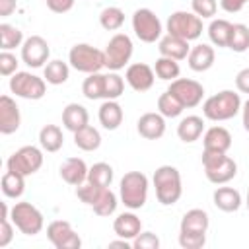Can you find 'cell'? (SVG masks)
Returning <instances> with one entry per match:
<instances>
[{
    "instance_id": "484cf974",
    "label": "cell",
    "mask_w": 249,
    "mask_h": 249,
    "mask_svg": "<svg viewBox=\"0 0 249 249\" xmlns=\"http://www.w3.org/2000/svg\"><path fill=\"white\" fill-rule=\"evenodd\" d=\"M89 123V113L84 105L80 103H68L62 111V124L66 130L70 132H76L80 130L82 126H86Z\"/></svg>"
},
{
    "instance_id": "11a10c76",
    "label": "cell",
    "mask_w": 249,
    "mask_h": 249,
    "mask_svg": "<svg viewBox=\"0 0 249 249\" xmlns=\"http://www.w3.org/2000/svg\"><path fill=\"white\" fill-rule=\"evenodd\" d=\"M245 204H247V208H249V189H247V196H245Z\"/></svg>"
},
{
    "instance_id": "9a60e30c",
    "label": "cell",
    "mask_w": 249,
    "mask_h": 249,
    "mask_svg": "<svg viewBox=\"0 0 249 249\" xmlns=\"http://www.w3.org/2000/svg\"><path fill=\"white\" fill-rule=\"evenodd\" d=\"M124 80L126 84L134 89V91H148L152 86H154V80H156V72L152 66L144 64V62H134L126 68L124 72Z\"/></svg>"
},
{
    "instance_id": "e575fe53",
    "label": "cell",
    "mask_w": 249,
    "mask_h": 249,
    "mask_svg": "<svg viewBox=\"0 0 249 249\" xmlns=\"http://www.w3.org/2000/svg\"><path fill=\"white\" fill-rule=\"evenodd\" d=\"M23 33L19 27L10 25V23H0V49L2 51H12L16 47L23 45Z\"/></svg>"
},
{
    "instance_id": "ba28073f",
    "label": "cell",
    "mask_w": 249,
    "mask_h": 249,
    "mask_svg": "<svg viewBox=\"0 0 249 249\" xmlns=\"http://www.w3.org/2000/svg\"><path fill=\"white\" fill-rule=\"evenodd\" d=\"M134 45L132 39L126 33H115L107 47H105V68H109L111 72H119L121 68H124L132 56Z\"/></svg>"
},
{
    "instance_id": "30bf717a",
    "label": "cell",
    "mask_w": 249,
    "mask_h": 249,
    "mask_svg": "<svg viewBox=\"0 0 249 249\" xmlns=\"http://www.w3.org/2000/svg\"><path fill=\"white\" fill-rule=\"evenodd\" d=\"M10 91L16 97L37 101L47 93V82L31 72H16L10 78Z\"/></svg>"
},
{
    "instance_id": "681fc988",
    "label": "cell",
    "mask_w": 249,
    "mask_h": 249,
    "mask_svg": "<svg viewBox=\"0 0 249 249\" xmlns=\"http://www.w3.org/2000/svg\"><path fill=\"white\" fill-rule=\"evenodd\" d=\"M235 88L239 93H247L249 95V68H243L237 72L235 76Z\"/></svg>"
},
{
    "instance_id": "f35d334b",
    "label": "cell",
    "mask_w": 249,
    "mask_h": 249,
    "mask_svg": "<svg viewBox=\"0 0 249 249\" xmlns=\"http://www.w3.org/2000/svg\"><path fill=\"white\" fill-rule=\"evenodd\" d=\"M228 49H231L233 53L249 51V27L245 23H233L231 25V35H230Z\"/></svg>"
},
{
    "instance_id": "db71d44e",
    "label": "cell",
    "mask_w": 249,
    "mask_h": 249,
    "mask_svg": "<svg viewBox=\"0 0 249 249\" xmlns=\"http://www.w3.org/2000/svg\"><path fill=\"white\" fill-rule=\"evenodd\" d=\"M109 247H124V249H130V247H132V241H130V239H123V237H121L119 241H111V243H109Z\"/></svg>"
},
{
    "instance_id": "5b68a950",
    "label": "cell",
    "mask_w": 249,
    "mask_h": 249,
    "mask_svg": "<svg viewBox=\"0 0 249 249\" xmlns=\"http://www.w3.org/2000/svg\"><path fill=\"white\" fill-rule=\"evenodd\" d=\"M68 62L78 72L93 74L105 68V53L88 43H76L68 53Z\"/></svg>"
},
{
    "instance_id": "f1b7e54d",
    "label": "cell",
    "mask_w": 249,
    "mask_h": 249,
    "mask_svg": "<svg viewBox=\"0 0 249 249\" xmlns=\"http://www.w3.org/2000/svg\"><path fill=\"white\" fill-rule=\"evenodd\" d=\"M74 144L84 152H93L101 146V134L95 126L86 124V126H82L80 130L74 132Z\"/></svg>"
},
{
    "instance_id": "2e32d148",
    "label": "cell",
    "mask_w": 249,
    "mask_h": 249,
    "mask_svg": "<svg viewBox=\"0 0 249 249\" xmlns=\"http://www.w3.org/2000/svg\"><path fill=\"white\" fill-rule=\"evenodd\" d=\"M21 124V115L16 99L10 95L0 97V132L2 134H14Z\"/></svg>"
},
{
    "instance_id": "ac0fdd59",
    "label": "cell",
    "mask_w": 249,
    "mask_h": 249,
    "mask_svg": "<svg viewBox=\"0 0 249 249\" xmlns=\"http://www.w3.org/2000/svg\"><path fill=\"white\" fill-rule=\"evenodd\" d=\"M136 130L146 140H160L165 134V117L161 113H144L136 123Z\"/></svg>"
},
{
    "instance_id": "52a82bcc",
    "label": "cell",
    "mask_w": 249,
    "mask_h": 249,
    "mask_svg": "<svg viewBox=\"0 0 249 249\" xmlns=\"http://www.w3.org/2000/svg\"><path fill=\"white\" fill-rule=\"evenodd\" d=\"M165 29H167L169 35L181 37L185 41H195L202 35V19L195 12L179 10V12H173L167 18Z\"/></svg>"
},
{
    "instance_id": "816d5d0a",
    "label": "cell",
    "mask_w": 249,
    "mask_h": 249,
    "mask_svg": "<svg viewBox=\"0 0 249 249\" xmlns=\"http://www.w3.org/2000/svg\"><path fill=\"white\" fill-rule=\"evenodd\" d=\"M16 10V0H0V18L12 16Z\"/></svg>"
},
{
    "instance_id": "d4e9b609",
    "label": "cell",
    "mask_w": 249,
    "mask_h": 249,
    "mask_svg": "<svg viewBox=\"0 0 249 249\" xmlns=\"http://www.w3.org/2000/svg\"><path fill=\"white\" fill-rule=\"evenodd\" d=\"M204 132V121L202 117L198 115H187L185 119L179 121L177 124V136L181 142L185 144H191V142H196Z\"/></svg>"
},
{
    "instance_id": "d6986e66",
    "label": "cell",
    "mask_w": 249,
    "mask_h": 249,
    "mask_svg": "<svg viewBox=\"0 0 249 249\" xmlns=\"http://www.w3.org/2000/svg\"><path fill=\"white\" fill-rule=\"evenodd\" d=\"M88 171L89 167L86 165V161L82 158H66L62 163H60V177L64 183L72 185V187H80L82 183L88 181Z\"/></svg>"
},
{
    "instance_id": "f6af8a7d",
    "label": "cell",
    "mask_w": 249,
    "mask_h": 249,
    "mask_svg": "<svg viewBox=\"0 0 249 249\" xmlns=\"http://www.w3.org/2000/svg\"><path fill=\"white\" fill-rule=\"evenodd\" d=\"M18 58L16 54H12L10 51H2L0 53V74L2 76H14L18 72Z\"/></svg>"
},
{
    "instance_id": "d590c367",
    "label": "cell",
    "mask_w": 249,
    "mask_h": 249,
    "mask_svg": "<svg viewBox=\"0 0 249 249\" xmlns=\"http://www.w3.org/2000/svg\"><path fill=\"white\" fill-rule=\"evenodd\" d=\"M154 72L160 80H165V82H173L179 78L181 74V68H179V60H173V58H167V56H160L154 64Z\"/></svg>"
},
{
    "instance_id": "7c38bea8",
    "label": "cell",
    "mask_w": 249,
    "mask_h": 249,
    "mask_svg": "<svg viewBox=\"0 0 249 249\" xmlns=\"http://www.w3.org/2000/svg\"><path fill=\"white\" fill-rule=\"evenodd\" d=\"M167 91H171V93L181 101V105H183L185 109L196 107V105L202 101V97H204V88H202V84L196 82V80H191V78H177V80H173V82L169 84Z\"/></svg>"
},
{
    "instance_id": "4316f807",
    "label": "cell",
    "mask_w": 249,
    "mask_h": 249,
    "mask_svg": "<svg viewBox=\"0 0 249 249\" xmlns=\"http://www.w3.org/2000/svg\"><path fill=\"white\" fill-rule=\"evenodd\" d=\"M212 202L222 212H235L241 206V193L233 187H218L212 195Z\"/></svg>"
},
{
    "instance_id": "277c9868",
    "label": "cell",
    "mask_w": 249,
    "mask_h": 249,
    "mask_svg": "<svg viewBox=\"0 0 249 249\" xmlns=\"http://www.w3.org/2000/svg\"><path fill=\"white\" fill-rule=\"evenodd\" d=\"M202 167L206 179L214 185H226L237 175V163L222 152H204L202 150Z\"/></svg>"
},
{
    "instance_id": "60d3db41",
    "label": "cell",
    "mask_w": 249,
    "mask_h": 249,
    "mask_svg": "<svg viewBox=\"0 0 249 249\" xmlns=\"http://www.w3.org/2000/svg\"><path fill=\"white\" fill-rule=\"evenodd\" d=\"M124 91V80L117 72L105 74V99H119Z\"/></svg>"
},
{
    "instance_id": "c3c4849f",
    "label": "cell",
    "mask_w": 249,
    "mask_h": 249,
    "mask_svg": "<svg viewBox=\"0 0 249 249\" xmlns=\"http://www.w3.org/2000/svg\"><path fill=\"white\" fill-rule=\"evenodd\" d=\"M45 4L54 14H66V12H70L74 8L76 0H45Z\"/></svg>"
},
{
    "instance_id": "9c48e42d",
    "label": "cell",
    "mask_w": 249,
    "mask_h": 249,
    "mask_svg": "<svg viewBox=\"0 0 249 249\" xmlns=\"http://www.w3.org/2000/svg\"><path fill=\"white\" fill-rule=\"evenodd\" d=\"M132 31L142 43H156L161 39V21L150 8H138L132 14Z\"/></svg>"
},
{
    "instance_id": "d6a6232c",
    "label": "cell",
    "mask_w": 249,
    "mask_h": 249,
    "mask_svg": "<svg viewBox=\"0 0 249 249\" xmlns=\"http://www.w3.org/2000/svg\"><path fill=\"white\" fill-rule=\"evenodd\" d=\"M25 191V177L16 171H6L2 175V193L8 198H19Z\"/></svg>"
},
{
    "instance_id": "f907efd6",
    "label": "cell",
    "mask_w": 249,
    "mask_h": 249,
    "mask_svg": "<svg viewBox=\"0 0 249 249\" xmlns=\"http://www.w3.org/2000/svg\"><path fill=\"white\" fill-rule=\"evenodd\" d=\"M249 0H220V8L228 14H237L243 10V6L247 4Z\"/></svg>"
},
{
    "instance_id": "bcb514c9",
    "label": "cell",
    "mask_w": 249,
    "mask_h": 249,
    "mask_svg": "<svg viewBox=\"0 0 249 249\" xmlns=\"http://www.w3.org/2000/svg\"><path fill=\"white\" fill-rule=\"evenodd\" d=\"M14 222L10 220V216H2L0 218V249L8 247L14 239Z\"/></svg>"
},
{
    "instance_id": "83f0119b",
    "label": "cell",
    "mask_w": 249,
    "mask_h": 249,
    "mask_svg": "<svg viewBox=\"0 0 249 249\" xmlns=\"http://www.w3.org/2000/svg\"><path fill=\"white\" fill-rule=\"evenodd\" d=\"M39 144L45 152H58L64 144V136H62V130L60 126L56 124H45L41 130H39Z\"/></svg>"
},
{
    "instance_id": "b9f144b4",
    "label": "cell",
    "mask_w": 249,
    "mask_h": 249,
    "mask_svg": "<svg viewBox=\"0 0 249 249\" xmlns=\"http://www.w3.org/2000/svg\"><path fill=\"white\" fill-rule=\"evenodd\" d=\"M101 193H103V189L97 187V185H91L89 181H86V183H82L80 187H76V196H78L84 204H88V206H93V204L97 202V198H99Z\"/></svg>"
},
{
    "instance_id": "7a4b0ae2",
    "label": "cell",
    "mask_w": 249,
    "mask_h": 249,
    "mask_svg": "<svg viewBox=\"0 0 249 249\" xmlns=\"http://www.w3.org/2000/svg\"><path fill=\"white\" fill-rule=\"evenodd\" d=\"M154 187H156V198L163 206L175 204L181 195H183V183H181V173L173 165H160L154 171Z\"/></svg>"
},
{
    "instance_id": "cb8c5ba5",
    "label": "cell",
    "mask_w": 249,
    "mask_h": 249,
    "mask_svg": "<svg viewBox=\"0 0 249 249\" xmlns=\"http://www.w3.org/2000/svg\"><path fill=\"white\" fill-rule=\"evenodd\" d=\"M97 117L103 128L117 130L124 119V113H123V107L117 103V99H105L97 111Z\"/></svg>"
},
{
    "instance_id": "f5cc1de1",
    "label": "cell",
    "mask_w": 249,
    "mask_h": 249,
    "mask_svg": "<svg viewBox=\"0 0 249 249\" xmlns=\"http://www.w3.org/2000/svg\"><path fill=\"white\" fill-rule=\"evenodd\" d=\"M241 123H243V128L249 132V99L241 105Z\"/></svg>"
},
{
    "instance_id": "1f68e13d",
    "label": "cell",
    "mask_w": 249,
    "mask_h": 249,
    "mask_svg": "<svg viewBox=\"0 0 249 249\" xmlns=\"http://www.w3.org/2000/svg\"><path fill=\"white\" fill-rule=\"evenodd\" d=\"M82 93L86 99H105V74L93 72L88 74V78L82 84Z\"/></svg>"
},
{
    "instance_id": "7bdbcfd3",
    "label": "cell",
    "mask_w": 249,
    "mask_h": 249,
    "mask_svg": "<svg viewBox=\"0 0 249 249\" xmlns=\"http://www.w3.org/2000/svg\"><path fill=\"white\" fill-rule=\"evenodd\" d=\"M191 8L200 19H208V18L216 16L218 2L216 0H191Z\"/></svg>"
},
{
    "instance_id": "74e56055",
    "label": "cell",
    "mask_w": 249,
    "mask_h": 249,
    "mask_svg": "<svg viewBox=\"0 0 249 249\" xmlns=\"http://www.w3.org/2000/svg\"><path fill=\"white\" fill-rule=\"evenodd\" d=\"M99 23L107 31H117L124 23V12L121 8H117V6H107L99 14Z\"/></svg>"
},
{
    "instance_id": "ab89813d",
    "label": "cell",
    "mask_w": 249,
    "mask_h": 249,
    "mask_svg": "<svg viewBox=\"0 0 249 249\" xmlns=\"http://www.w3.org/2000/svg\"><path fill=\"white\" fill-rule=\"evenodd\" d=\"M117 195L107 187V189H103V193L99 195V198H97V202L91 206L93 208V212L97 214V216H111V214H115V210H117Z\"/></svg>"
},
{
    "instance_id": "4fadbf2b",
    "label": "cell",
    "mask_w": 249,
    "mask_h": 249,
    "mask_svg": "<svg viewBox=\"0 0 249 249\" xmlns=\"http://www.w3.org/2000/svg\"><path fill=\"white\" fill-rule=\"evenodd\" d=\"M47 237L56 249H80L82 239L66 220H53L47 226Z\"/></svg>"
},
{
    "instance_id": "ee69618b",
    "label": "cell",
    "mask_w": 249,
    "mask_h": 249,
    "mask_svg": "<svg viewBox=\"0 0 249 249\" xmlns=\"http://www.w3.org/2000/svg\"><path fill=\"white\" fill-rule=\"evenodd\" d=\"M132 247L134 249H158L160 247V237L154 231H140L132 239Z\"/></svg>"
},
{
    "instance_id": "7dc6e473",
    "label": "cell",
    "mask_w": 249,
    "mask_h": 249,
    "mask_svg": "<svg viewBox=\"0 0 249 249\" xmlns=\"http://www.w3.org/2000/svg\"><path fill=\"white\" fill-rule=\"evenodd\" d=\"M206 243V235H193V233H179V245L183 249H200Z\"/></svg>"
},
{
    "instance_id": "ffe728a7",
    "label": "cell",
    "mask_w": 249,
    "mask_h": 249,
    "mask_svg": "<svg viewBox=\"0 0 249 249\" xmlns=\"http://www.w3.org/2000/svg\"><path fill=\"white\" fill-rule=\"evenodd\" d=\"M204 152H222L228 154L231 148V134L224 126H210L202 136Z\"/></svg>"
},
{
    "instance_id": "4dcf8cb0",
    "label": "cell",
    "mask_w": 249,
    "mask_h": 249,
    "mask_svg": "<svg viewBox=\"0 0 249 249\" xmlns=\"http://www.w3.org/2000/svg\"><path fill=\"white\" fill-rule=\"evenodd\" d=\"M231 25L228 19H212L210 25H208V37H210V43L214 47H228L230 43V35H231Z\"/></svg>"
},
{
    "instance_id": "8d00e7d4",
    "label": "cell",
    "mask_w": 249,
    "mask_h": 249,
    "mask_svg": "<svg viewBox=\"0 0 249 249\" xmlns=\"http://www.w3.org/2000/svg\"><path fill=\"white\" fill-rule=\"evenodd\" d=\"M183 105L181 101L171 93V91H163L160 97H158V113H161L165 119H175L183 113Z\"/></svg>"
},
{
    "instance_id": "3957f363",
    "label": "cell",
    "mask_w": 249,
    "mask_h": 249,
    "mask_svg": "<svg viewBox=\"0 0 249 249\" xmlns=\"http://www.w3.org/2000/svg\"><path fill=\"white\" fill-rule=\"evenodd\" d=\"M119 196L128 210L142 208L148 198V177L142 171L124 173L119 183Z\"/></svg>"
},
{
    "instance_id": "e0dca14e",
    "label": "cell",
    "mask_w": 249,
    "mask_h": 249,
    "mask_svg": "<svg viewBox=\"0 0 249 249\" xmlns=\"http://www.w3.org/2000/svg\"><path fill=\"white\" fill-rule=\"evenodd\" d=\"M210 226L208 212L202 208H191L183 214L179 224V233H193V235H206Z\"/></svg>"
},
{
    "instance_id": "603a6c76",
    "label": "cell",
    "mask_w": 249,
    "mask_h": 249,
    "mask_svg": "<svg viewBox=\"0 0 249 249\" xmlns=\"http://www.w3.org/2000/svg\"><path fill=\"white\" fill-rule=\"evenodd\" d=\"M113 231L115 235L123 237V239H134L140 231H142V222L134 212H123L115 218L113 222Z\"/></svg>"
},
{
    "instance_id": "836d02e7",
    "label": "cell",
    "mask_w": 249,
    "mask_h": 249,
    "mask_svg": "<svg viewBox=\"0 0 249 249\" xmlns=\"http://www.w3.org/2000/svg\"><path fill=\"white\" fill-rule=\"evenodd\" d=\"M113 167L109 165V163H105V161H97V163H93L91 167H89V171H88V181L91 183V185H97V187H101V189H107V187H111V183H113Z\"/></svg>"
},
{
    "instance_id": "5bb4252c",
    "label": "cell",
    "mask_w": 249,
    "mask_h": 249,
    "mask_svg": "<svg viewBox=\"0 0 249 249\" xmlns=\"http://www.w3.org/2000/svg\"><path fill=\"white\" fill-rule=\"evenodd\" d=\"M51 56V47L41 35H31L23 41L21 45V60L29 68H41L45 62H49Z\"/></svg>"
},
{
    "instance_id": "8992f818",
    "label": "cell",
    "mask_w": 249,
    "mask_h": 249,
    "mask_svg": "<svg viewBox=\"0 0 249 249\" xmlns=\"http://www.w3.org/2000/svg\"><path fill=\"white\" fill-rule=\"evenodd\" d=\"M10 220L23 235H37V233H41V230L45 226L41 210L25 200L16 202L10 208Z\"/></svg>"
},
{
    "instance_id": "f546056e",
    "label": "cell",
    "mask_w": 249,
    "mask_h": 249,
    "mask_svg": "<svg viewBox=\"0 0 249 249\" xmlns=\"http://www.w3.org/2000/svg\"><path fill=\"white\" fill-rule=\"evenodd\" d=\"M68 76H70L68 64L62 62V60H58V58L49 60V62L45 64V68H43V78H45V82L51 84V86H60V84H64V82L68 80Z\"/></svg>"
},
{
    "instance_id": "7402d4cb",
    "label": "cell",
    "mask_w": 249,
    "mask_h": 249,
    "mask_svg": "<svg viewBox=\"0 0 249 249\" xmlns=\"http://www.w3.org/2000/svg\"><path fill=\"white\" fill-rule=\"evenodd\" d=\"M158 51H160V56H167V58H173V60H185L189 56L191 47H189V41L167 33L165 37L160 39Z\"/></svg>"
},
{
    "instance_id": "44dd1931",
    "label": "cell",
    "mask_w": 249,
    "mask_h": 249,
    "mask_svg": "<svg viewBox=\"0 0 249 249\" xmlns=\"http://www.w3.org/2000/svg\"><path fill=\"white\" fill-rule=\"evenodd\" d=\"M214 58H216L214 49L210 45H206V43H198V45L191 47L189 56H187V62H189V68L191 70H195V72H206V70L212 68Z\"/></svg>"
},
{
    "instance_id": "8fae6325",
    "label": "cell",
    "mask_w": 249,
    "mask_h": 249,
    "mask_svg": "<svg viewBox=\"0 0 249 249\" xmlns=\"http://www.w3.org/2000/svg\"><path fill=\"white\" fill-rule=\"evenodd\" d=\"M41 165H43V152L37 146H21L6 161V167L10 171L21 173L23 177L37 173L41 169Z\"/></svg>"
},
{
    "instance_id": "6da1fadb",
    "label": "cell",
    "mask_w": 249,
    "mask_h": 249,
    "mask_svg": "<svg viewBox=\"0 0 249 249\" xmlns=\"http://www.w3.org/2000/svg\"><path fill=\"white\" fill-rule=\"evenodd\" d=\"M241 97L237 91L233 89H222L214 95H210L204 103H202V115L208 121L214 123H222V121H230L233 119L239 111H241Z\"/></svg>"
}]
</instances>
